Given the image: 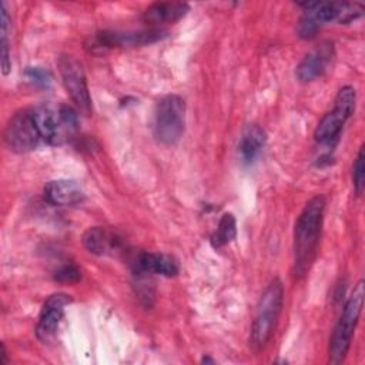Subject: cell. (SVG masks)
I'll return each instance as SVG.
<instances>
[{"instance_id":"6da1fadb","label":"cell","mask_w":365,"mask_h":365,"mask_svg":"<svg viewBox=\"0 0 365 365\" xmlns=\"http://www.w3.org/2000/svg\"><path fill=\"white\" fill-rule=\"evenodd\" d=\"M325 201L321 195L312 197L302 208L294 230L292 272L297 278L305 275L317 255Z\"/></svg>"},{"instance_id":"7a4b0ae2","label":"cell","mask_w":365,"mask_h":365,"mask_svg":"<svg viewBox=\"0 0 365 365\" xmlns=\"http://www.w3.org/2000/svg\"><path fill=\"white\" fill-rule=\"evenodd\" d=\"M284 301V288L278 278H274L265 291L262 292L255 317L251 325V334H250V346L254 352H259L269 338L274 334V329L277 327L281 308Z\"/></svg>"},{"instance_id":"3957f363","label":"cell","mask_w":365,"mask_h":365,"mask_svg":"<svg viewBox=\"0 0 365 365\" xmlns=\"http://www.w3.org/2000/svg\"><path fill=\"white\" fill-rule=\"evenodd\" d=\"M33 111L41 140L48 144L60 145L68 141L77 131V111L70 106L43 104L33 108Z\"/></svg>"},{"instance_id":"277c9868","label":"cell","mask_w":365,"mask_h":365,"mask_svg":"<svg viewBox=\"0 0 365 365\" xmlns=\"http://www.w3.org/2000/svg\"><path fill=\"white\" fill-rule=\"evenodd\" d=\"M364 281H359L355 287L354 291L351 292L349 298L346 299L341 317L332 331L331 339H329V362L336 365L341 364L351 346L352 335L355 331V327L358 324L361 311H362V304H364Z\"/></svg>"},{"instance_id":"5b68a950","label":"cell","mask_w":365,"mask_h":365,"mask_svg":"<svg viewBox=\"0 0 365 365\" xmlns=\"http://www.w3.org/2000/svg\"><path fill=\"white\" fill-rule=\"evenodd\" d=\"M185 124V103L177 94L163 97L155 110L154 134L157 140L165 145L180 141Z\"/></svg>"},{"instance_id":"8992f818","label":"cell","mask_w":365,"mask_h":365,"mask_svg":"<svg viewBox=\"0 0 365 365\" xmlns=\"http://www.w3.org/2000/svg\"><path fill=\"white\" fill-rule=\"evenodd\" d=\"M356 94L355 88L351 86L342 87L334 101V108L327 113L322 120L318 123L315 128V140L318 143L327 144L332 143L338 138L345 121L352 115L355 111Z\"/></svg>"},{"instance_id":"52a82bcc","label":"cell","mask_w":365,"mask_h":365,"mask_svg":"<svg viewBox=\"0 0 365 365\" xmlns=\"http://www.w3.org/2000/svg\"><path fill=\"white\" fill-rule=\"evenodd\" d=\"M41 140L33 108H23L14 113L6 128L4 141L14 153H29L37 147Z\"/></svg>"},{"instance_id":"ba28073f","label":"cell","mask_w":365,"mask_h":365,"mask_svg":"<svg viewBox=\"0 0 365 365\" xmlns=\"http://www.w3.org/2000/svg\"><path fill=\"white\" fill-rule=\"evenodd\" d=\"M58 70L63 86L76 104L77 110L86 115L91 113V97L88 93L86 76L81 64L71 56H61L58 58Z\"/></svg>"},{"instance_id":"9c48e42d","label":"cell","mask_w":365,"mask_h":365,"mask_svg":"<svg viewBox=\"0 0 365 365\" xmlns=\"http://www.w3.org/2000/svg\"><path fill=\"white\" fill-rule=\"evenodd\" d=\"M71 298L63 292L53 294L48 297V299L44 302L43 309L40 312L38 324L36 327V334L38 339L41 341H48L54 336L58 324L61 321L64 307L68 305Z\"/></svg>"},{"instance_id":"30bf717a","label":"cell","mask_w":365,"mask_h":365,"mask_svg":"<svg viewBox=\"0 0 365 365\" xmlns=\"http://www.w3.org/2000/svg\"><path fill=\"white\" fill-rule=\"evenodd\" d=\"M167 31L161 29H153L138 33H108L103 31L96 36L94 44L98 47H125V46H141L161 40Z\"/></svg>"},{"instance_id":"8fae6325","label":"cell","mask_w":365,"mask_h":365,"mask_svg":"<svg viewBox=\"0 0 365 365\" xmlns=\"http://www.w3.org/2000/svg\"><path fill=\"white\" fill-rule=\"evenodd\" d=\"M133 268L137 275L161 274L164 277H174L178 274V269H180L175 258L167 254H155V252L138 254L133 262Z\"/></svg>"},{"instance_id":"7c38bea8","label":"cell","mask_w":365,"mask_h":365,"mask_svg":"<svg viewBox=\"0 0 365 365\" xmlns=\"http://www.w3.org/2000/svg\"><path fill=\"white\" fill-rule=\"evenodd\" d=\"M332 54L334 48L329 43H324L318 48L308 53L297 67L298 78L301 81H312L317 77L322 76V73L327 70L328 63L332 58Z\"/></svg>"},{"instance_id":"4fadbf2b","label":"cell","mask_w":365,"mask_h":365,"mask_svg":"<svg viewBox=\"0 0 365 365\" xmlns=\"http://www.w3.org/2000/svg\"><path fill=\"white\" fill-rule=\"evenodd\" d=\"M44 197L53 205H76L84 200V192L80 185L70 180H54L44 187Z\"/></svg>"},{"instance_id":"5bb4252c","label":"cell","mask_w":365,"mask_h":365,"mask_svg":"<svg viewBox=\"0 0 365 365\" xmlns=\"http://www.w3.org/2000/svg\"><path fill=\"white\" fill-rule=\"evenodd\" d=\"M83 244L90 252L103 255L117 250L120 245V238L107 228L93 227L84 232Z\"/></svg>"},{"instance_id":"9a60e30c","label":"cell","mask_w":365,"mask_h":365,"mask_svg":"<svg viewBox=\"0 0 365 365\" xmlns=\"http://www.w3.org/2000/svg\"><path fill=\"white\" fill-rule=\"evenodd\" d=\"M188 11L185 3H154L144 11V21L148 24H164L180 20Z\"/></svg>"},{"instance_id":"2e32d148","label":"cell","mask_w":365,"mask_h":365,"mask_svg":"<svg viewBox=\"0 0 365 365\" xmlns=\"http://www.w3.org/2000/svg\"><path fill=\"white\" fill-rule=\"evenodd\" d=\"M265 131L257 124H250L242 130L238 148L245 163H251L257 157L265 144Z\"/></svg>"},{"instance_id":"e0dca14e","label":"cell","mask_w":365,"mask_h":365,"mask_svg":"<svg viewBox=\"0 0 365 365\" xmlns=\"http://www.w3.org/2000/svg\"><path fill=\"white\" fill-rule=\"evenodd\" d=\"M237 235V222L232 214L227 212L221 217L220 222H218V228L215 231V234L212 235L211 241L214 244V247H222L228 242H231Z\"/></svg>"},{"instance_id":"ac0fdd59","label":"cell","mask_w":365,"mask_h":365,"mask_svg":"<svg viewBox=\"0 0 365 365\" xmlns=\"http://www.w3.org/2000/svg\"><path fill=\"white\" fill-rule=\"evenodd\" d=\"M352 184L358 195L364 192L365 187V158H364V145H361L355 163L352 165Z\"/></svg>"},{"instance_id":"d6986e66","label":"cell","mask_w":365,"mask_h":365,"mask_svg":"<svg viewBox=\"0 0 365 365\" xmlns=\"http://www.w3.org/2000/svg\"><path fill=\"white\" fill-rule=\"evenodd\" d=\"M54 278L60 282H76L80 279V269L73 264L63 265L60 269L56 271Z\"/></svg>"},{"instance_id":"ffe728a7","label":"cell","mask_w":365,"mask_h":365,"mask_svg":"<svg viewBox=\"0 0 365 365\" xmlns=\"http://www.w3.org/2000/svg\"><path fill=\"white\" fill-rule=\"evenodd\" d=\"M26 76L29 77L30 81H33L36 86L46 87L50 83V73L40 68V67H27Z\"/></svg>"},{"instance_id":"44dd1931","label":"cell","mask_w":365,"mask_h":365,"mask_svg":"<svg viewBox=\"0 0 365 365\" xmlns=\"http://www.w3.org/2000/svg\"><path fill=\"white\" fill-rule=\"evenodd\" d=\"M318 27H319V24L314 19L304 16L298 24V34L304 38H311L318 31Z\"/></svg>"}]
</instances>
